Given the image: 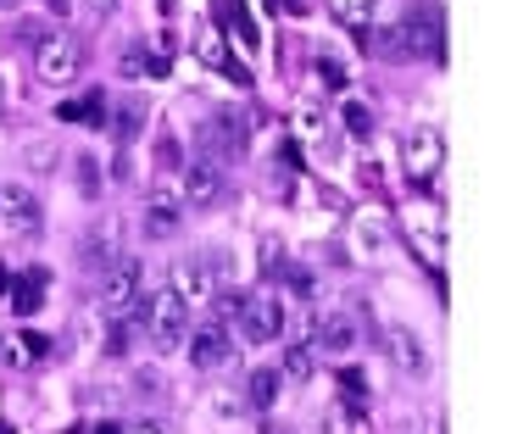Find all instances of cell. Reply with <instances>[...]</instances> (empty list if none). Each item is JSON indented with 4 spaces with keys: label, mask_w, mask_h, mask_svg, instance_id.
Returning <instances> with one entry per match:
<instances>
[{
    "label": "cell",
    "mask_w": 512,
    "mask_h": 434,
    "mask_svg": "<svg viewBox=\"0 0 512 434\" xmlns=\"http://www.w3.org/2000/svg\"><path fill=\"white\" fill-rule=\"evenodd\" d=\"M140 323H145V334H151L156 351H179L184 334H190V307H184L173 290H156L140 307Z\"/></svg>",
    "instance_id": "obj_1"
},
{
    "label": "cell",
    "mask_w": 512,
    "mask_h": 434,
    "mask_svg": "<svg viewBox=\"0 0 512 434\" xmlns=\"http://www.w3.org/2000/svg\"><path fill=\"white\" fill-rule=\"evenodd\" d=\"M34 73L39 84H73L84 73V45L73 34H45L34 45Z\"/></svg>",
    "instance_id": "obj_2"
},
{
    "label": "cell",
    "mask_w": 512,
    "mask_h": 434,
    "mask_svg": "<svg viewBox=\"0 0 512 434\" xmlns=\"http://www.w3.org/2000/svg\"><path fill=\"white\" fill-rule=\"evenodd\" d=\"M401 162H407V179L429 190V184H435V173L446 167V134H440V128H429V123H418L407 140H401Z\"/></svg>",
    "instance_id": "obj_3"
},
{
    "label": "cell",
    "mask_w": 512,
    "mask_h": 434,
    "mask_svg": "<svg viewBox=\"0 0 512 434\" xmlns=\"http://www.w3.org/2000/svg\"><path fill=\"white\" fill-rule=\"evenodd\" d=\"M179 201L184 206H218L223 201V167L218 162H184V173H179Z\"/></svg>",
    "instance_id": "obj_4"
},
{
    "label": "cell",
    "mask_w": 512,
    "mask_h": 434,
    "mask_svg": "<svg viewBox=\"0 0 512 434\" xmlns=\"http://www.w3.org/2000/svg\"><path fill=\"white\" fill-rule=\"evenodd\" d=\"M95 295H101L106 312L140 307V268H134V262H112V268L101 273V284H95Z\"/></svg>",
    "instance_id": "obj_5"
},
{
    "label": "cell",
    "mask_w": 512,
    "mask_h": 434,
    "mask_svg": "<svg viewBox=\"0 0 512 434\" xmlns=\"http://www.w3.org/2000/svg\"><path fill=\"white\" fill-rule=\"evenodd\" d=\"M179 229H184V201L173 190H156L140 212V234L145 240H173Z\"/></svg>",
    "instance_id": "obj_6"
},
{
    "label": "cell",
    "mask_w": 512,
    "mask_h": 434,
    "mask_svg": "<svg viewBox=\"0 0 512 434\" xmlns=\"http://www.w3.org/2000/svg\"><path fill=\"white\" fill-rule=\"evenodd\" d=\"M39 195L28 184H0V223L17 234H39Z\"/></svg>",
    "instance_id": "obj_7"
},
{
    "label": "cell",
    "mask_w": 512,
    "mask_h": 434,
    "mask_svg": "<svg viewBox=\"0 0 512 434\" xmlns=\"http://www.w3.org/2000/svg\"><path fill=\"white\" fill-rule=\"evenodd\" d=\"M240 323H245V334H251L256 345H273L284 334V301L279 295H256V301H245Z\"/></svg>",
    "instance_id": "obj_8"
},
{
    "label": "cell",
    "mask_w": 512,
    "mask_h": 434,
    "mask_svg": "<svg viewBox=\"0 0 512 434\" xmlns=\"http://www.w3.org/2000/svg\"><path fill=\"white\" fill-rule=\"evenodd\" d=\"M167 290L179 295L184 307H212V295H218V279H212V268H206V262H179Z\"/></svg>",
    "instance_id": "obj_9"
},
{
    "label": "cell",
    "mask_w": 512,
    "mask_h": 434,
    "mask_svg": "<svg viewBox=\"0 0 512 434\" xmlns=\"http://www.w3.org/2000/svg\"><path fill=\"white\" fill-rule=\"evenodd\" d=\"M229 357H234V351H229V334H223L218 323H206V329H195V334H190V362H195L201 373L223 368Z\"/></svg>",
    "instance_id": "obj_10"
},
{
    "label": "cell",
    "mask_w": 512,
    "mask_h": 434,
    "mask_svg": "<svg viewBox=\"0 0 512 434\" xmlns=\"http://www.w3.org/2000/svg\"><path fill=\"white\" fill-rule=\"evenodd\" d=\"M312 351H357V318L329 312V318L318 323V345H312Z\"/></svg>",
    "instance_id": "obj_11"
},
{
    "label": "cell",
    "mask_w": 512,
    "mask_h": 434,
    "mask_svg": "<svg viewBox=\"0 0 512 434\" xmlns=\"http://www.w3.org/2000/svg\"><path fill=\"white\" fill-rule=\"evenodd\" d=\"M351 245H357V256H368V262H384V256H390V234L379 229V217H357V223H351Z\"/></svg>",
    "instance_id": "obj_12"
},
{
    "label": "cell",
    "mask_w": 512,
    "mask_h": 434,
    "mask_svg": "<svg viewBox=\"0 0 512 434\" xmlns=\"http://www.w3.org/2000/svg\"><path fill=\"white\" fill-rule=\"evenodd\" d=\"M390 357H396L407 373H423V368H429V357H423V340H418L412 329H401V323L390 329Z\"/></svg>",
    "instance_id": "obj_13"
},
{
    "label": "cell",
    "mask_w": 512,
    "mask_h": 434,
    "mask_svg": "<svg viewBox=\"0 0 512 434\" xmlns=\"http://www.w3.org/2000/svg\"><path fill=\"white\" fill-rule=\"evenodd\" d=\"M279 390H284V373L279 368H256L251 384H245V407H273Z\"/></svg>",
    "instance_id": "obj_14"
},
{
    "label": "cell",
    "mask_w": 512,
    "mask_h": 434,
    "mask_svg": "<svg viewBox=\"0 0 512 434\" xmlns=\"http://www.w3.org/2000/svg\"><path fill=\"white\" fill-rule=\"evenodd\" d=\"M312 373H318V357H312V345H290V351H284V379H301V384H307Z\"/></svg>",
    "instance_id": "obj_15"
},
{
    "label": "cell",
    "mask_w": 512,
    "mask_h": 434,
    "mask_svg": "<svg viewBox=\"0 0 512 434\" xmlns=\"http://www.w3.org/2000/svg\"><path fill=\"white\" fill-rule=\"evenodd\" d=\"M218 134H212V140H218V151H229V156H240L245 151V128H240V117H218Z\"/></svg>",
    "instance_id": "obj_16"
},
{
    "label": "cell",
    "mask_w": 512,
    "mask_h": 434,
    "mask_svg": "<svg viewBox=\"0 0 512 434\" xmlns=\"http://www.w3.org/2000/svg\"><path fill=\"white\" fill-rule=\"evenodd\" d=\"M340 117H346V134H351V140H368V134H373V112H368L362 101H346V106H340Z\"/></svg>",
    "instance_id": "obj_17"
},
{
    "label": "cell",
    "mask_w": 512,
    "mask_h": 434,
    "mask_svg": "<svg viewBox=\"0 0 512 434\" xmlns=\"http://www.w3.org/2000/svg\"><path fill=\"white\" fill-rule=\"evenodd\" d=\"M295 134H301V140H312V145H323L329 140V123H323V112H295Z\"/></svg>",
    "instance_id": "obj_18"
},
{
    "label": "cell",
    "mask_w": 512,
    "mask_h": 434,
    "mask_svg": "<svg viewBox=\"0 0 512 434\" xmlns=\"http://www.w3.org/2000/svg\"><path fill=\"white\" fill-rule=\"evenodd\" d=\"M329 6H334V17L351 23V28H362V23H368V12H373V0H329Z\"/></svg>",
    "instance_id": "obj_19"
},
{
    "label": "cell",
    "mask_w": 512,
    "mask_h": 434,
    "mask_svg": "<svg viewBox=\"0 0 512 434\" xmlns=\"http://www.w3.org/2000/svg\"><path fill=\"white\" fill-rule=\"evenodd\" d=\"M12 307L23 312V318H28V312H39V279H28V284H12Z\"/></svg>",
    "instance_id": "obj_20"
},
{
    "label": "cell",
    "mask_w": 512,
    "mask_h": 434,
    "mask_svg": "<svg viewBox=\"0 0 512 434\" xmlns=\"http://www.w3.org/2000/svg\"><path fill=\"white\" fill-rule=\"evenodd\" d=\"M412 245L423 251V262H429V268L440 262V234H435V229H418V234H412Z\"/></svg>",
    "instance_id": "obj_21"
},
{
    "label": "cell",
    "mask_w": 512,
    "mask_h": 434,
    "mask_svg": "<svg viewBox=\"0 0 512 434\" xmlns=\"http://www.w3.org/2000/svg\"><path fill=\"white\" fill-rule=\"evenodd\" d=\"M245 301H251V295H240V290H229V295H212V307H218L223 318H240V312H245Z\"/></svg>",
    "instance_id": "obj_22"
},
{
    "label": "cell",
    "mask_w": 512,
    "mask_h": 434,
    "mask_svg": "<svg viewBox=\"0 0 512 434\" xmlns=\"http://www.w3.org/2000/svg\"><path fill=\"white\" fill-rule=\"evenodd\" d=\"M201 62H206V67H223V73H229V51H223L218 39H201Z\"/></svg>",
    "instance_id": "obj_23"
},
{
    "label": "cell",
    "mask_w": 512,
    "mask_h": 434,
    "mask_svg": "<svg viewBox=\"0 0 512 434\" xmlns=\"http://www.w3.org/2000/svg\"><path fill=\"white\" fill-rule=\"evenodd\" d=\"M212 412H218V418H240L245 396H212Z\"/></svg>",
    "instance_id": "obj_24"
},
{
    "label": "cell",
    "mask_w": 512,
    "mask_h": 434,
    "mask_svg": "<svg viewBox=\"0 0 512 434\" xmlns=\"http://www.w3.org/2000/svg\"><path fill=\"white\" fill-rule=\"evenodd\" d=\"M28 167H56V145H34V151H28Z\"/></svg>",
    "instance_id": "obj_25"
},
{
    "label": "cell",
    "mask_w": 512,
    "mask_h": 434,
    "mask_svg": "<svg viewBox=\"0 0 512 434\" xmlns=\"http://www.w3.org/2000/svg\"><path fill=\"white\" fill-rule=\"evenodd\" d=\"M323 434H346V418H340V412H334V407L323 412Z\"/></svg>",
    "instance_id": "obj_26"
},
{
    "label": "cell",
    "mask_w": 512,
    "mask_h": 434,
    "mask_svg": "<svg viewBox=\"0 0 512 434\" xmlns=\"http://www.w3.org/2000/svg\"><path fill=\"white\" fill-rule=\"evenodd\" d=\"M128 434H167V429H162V423H134Z\"/></svg>",
    "instance_id": "obj_27"
},
{
    "label": "cell",
    "mask_w": 512,
    "mask_h": 434,
    "mask_svg": "<svg viewBox=\"0 0 512 434\" xmlns=\"http://www.w3.org/2000/svg\"><path fill=\"white\" fill-rule=\"evenodd\" d=\"M90 6H95V12H112V6H117V0H90Z\"/></svg>",
    "instance_id": "obj_28"
},
{
    "label": "cell",
    "mask_w": 512,
    "mask_h": 434,
    "mask_svg": "<svg viewBox=\"0 0 512 434\" xmlns=\"http://www.w3.org/2000/svg\"><path fill=\"white\" fill-rule=\"evenodd\" d=\"M95 434H117V429H112V423H101V429H95Z\"/></svg>",
    "instance_id": "obj_29"
},
{
    "label": "cell",
    "mask_w": 512,
    "mask_h": 434,
    "mask_svg": "<svg viewBox=\"0 0 512 434\" xmlns=\"http://www.w3.org/2000/svg\"><path fill=\"white\" fill-rule=\"evenodd\" d=\"M0 434H17V429H12V423H0Z\"/></svg>",
    "instance_id": "obj_30"
},
{
    "label": "cell",
    "mask_w": 512,
    "mask_h": 434,
    "mask_svg": "<svg viewBox=\"0 0 512 434\" xmlns=\"http://www.w3.org/2000/svg\"><path fill=\"white\" fill-rule=\"evenodd\" d=\"M162 6H167V12H173V0H162Z\"/></svg>",
    "instance_id": "obj_31"
},
{
    "label": "cell",
    "mask_w": 512,
    "mask_h": 434,
    "mask_svg": "<svg viewBox=\"0 0 512 434\" xmlns=\"http://www.w3.org/2000/svg\"><path fill=\"white\" fill-rule=\"evenodd\" d=\"M0 6H17V0H0Z\"/></svg>",
    "instance_id": "obj_32"
}]
</instances>
